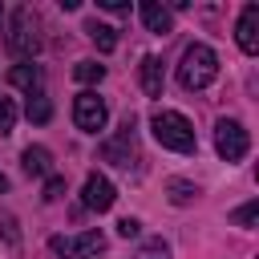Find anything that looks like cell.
<instances>
[{"mask_svg":"<svg viewBox=\"0 0 259 259\" xmlns=\"http://www.w3.org/2000/svg\"><path fill=\"white\" fill-rule=\"evenodd\" d=\"M150 125H154V138L166 146V150H174V154H194V125L178 113V109H158L154 117H150Z\"/></svg>","mask_w":259,"mask_h":259,"instance_id":"1","label":"cell"},{"mask_svg":"<svg viewBox=\"0 0 259 259\" xmlns=\"http://www.w3.org/2000/svg\"><path fill=\"white\" fill-rule=\"evenodd\" d=\"M219 77V57L210 45H190L182 53V65H178V81L186 89H206L210 81Z\"/></svg>","mask_w":259,"mask_h":259,"instance_id":"2","label":"cell"},{"mask_svg":"<svg viewBox=\"0 0 259 259\" xmlns=\"http://www.w3.org/2000/svg\"><path fill=\"white\" fill-rule=\"evenodd\" d=\"M8 49L20 57V61H28V57H36V49H40V20H36V12L32 8H12V16H8Z\"/></svg>","mask_w":259,"mask_h":259,"instance_id":"3","label":"cell"},{"mask_svg":"<svg viewBox=\"0 0 259 259\" xmlns=\"http://www.w3.org/2000/svg\"><path fill=\"white\" fill-rule=\"evenodd\" d=\"M214 150H219L223 162H239V158H247V150H251V134H247V125L235 121V117H219V125H214Z\"/></svg>","mask_w":259,"mask_h":259,"instance_id":"4","label":"cell"},{"mask_svg":"<svg viewBox=\"0 0 259 259\" xmlns=\"http://www.w3.org/2000/svg\"><path fill=\"white\" fill-rule=\"evenodd\" d=\"M73 121H77V130L97 134V130H105L109 109H105V101H101L93 89H85V93H77V97H73Z\"/></svg>","mask_w":259,"mask_h":259,"instance_id":"5","label":"cell"},{"mask_svg":"<svg viewBox=\"0 0 259 259\" xmlns=\"http://www.w3.org/2000/svg\"><path fill=\"white\" fill-rule=\"evenodd\" d=\"M101 154H105V162H113V166H121V170H130L134 162H142V158H138V146H134V121H130V117L121 121V134H117L113 142H105Z\"/></svg>","mask_w":259,"mask_h":259,"instance_id":"6","label":"cell"},{"mask_svg":"<svg viewBox=\"0 0 259 259\" xmlns=\"http://www.w3.org/2000/svg\"><path fill=\"white\" fill-rule=\"evenodd\" d=\"M49 247H53L57 255H97V251H105V235H101V231H85V235H77V239L53 235Z\"/></svg>","mask_w":259,"mask_h":259,"instance_id":"7","label":"cell"},{"mask_svg":"<svg viewBox=\"0 0 259 259\" xmlns=\"http://www.w3.org/2000/svg\"><path fill=\"white\" fill-rule=\"evenodd\" d=\"M113 198H117V190H113V182L105 178V174H89L85 178V186H81V202L89 206V210H109L113 206Z\"/></svg>","mask_w":259,"mask_h":259,"instance_id":"8","label":"cell"},{"mask_svg":"<svg viewBox=\"0 0 259 259\" xmlns=\"http://www.w3.org/2000/svg\"><path fill=\"white\" fill-rule=\"evenodd\" d=\"M235 40L243 53H259V4H247L235 24Z\"/></svg>","mask_w":259,"mask_h":259,"instance_id":"9","label":"cell"},{"mask_svg":"<svg viewBox=\"0 0 259 259\" xmlns=\"http://www.w3.org/2000/svg\"><path fill=\"white\" fill-rule=\"evenodd\" d=\"M142 24L150 28V32H158V36H166L170 32V24H174V16H170V8H162L158 0H142Z\"/></svg>","mask_w":259,"mask_h":259,"instance_id":"10","label":"cell"},{"mask_svg":"<svg viewBox=\"0 0 259 259\" xmlns=\"http://www.w3.org/2000/svg\"><path fill=\"white\" fill-rule=\"evenodd\" d=\"M8 81L32 97V93H40V81H45V73H40V65H28V61H24V65H16V69L8 73Z\"/></svg>","mask_w":259,"mask_h":259,"instance_id":"11","label":"cell"},{"mask_svg":"<svg viewBox=\"0 0 259 259\" xmlns=\"http://www.w3.org/2000/svg\"><path fill=\"white\" fill-rule=\"evenodd\" d=\"M20 166H24V174H36V178H45V174L53 170V154H49L45 146H28V150L20 154Z\"/></svg>","mask_w":259,"mask_h":259,"instance_id":"12","label":"cell"},{"mask_svg":"<svg viewBox=\"0 0 259 259\" xmlns=\"http://www.w3.org/2000/svg\"><path fill=\"white\" fill-rule=\"evenodd\" d=\"M162 85H166L162 61H158V57H146V61H142V89H146L150 97H162Z\"/></svg>","mask_w":259,"mask_h":259,"instance_id":"13","label":"cell"},{"mask_svg":"<svg viewBox=\"0 0 259 259\" xmlns=\"http://www.w3.org/2000/svg\"><path fill=\"white\" fill-rule=\"evenodd\" d=\"M85 32H89V40L101 49V53H113L117 49V28H109V24H97V20H89L85 24Z\"/></svg>","mask_w":259,"mask_h":259,"instance_id":"14","label":"cell"},{"mask_svg":"<svg viewBox=\"0 0 259 259\" xmlns=\"http://www.w3.org/2000/svg\"><path fill=\"white\" fill-rule=\"evenodd\" d=\"M24 113H28V121H36V125H45V121L53 117V105H49V97H40V93H32V97H28V105H24Z\"/></svg>","mask_w":259,"mask_h":259,"instance_id":"15","label":"cell"},{"mask_svg":"<svg viewBox=\"0 0 259 259\" xmlns=\"http://www.w3.org/2000/svg\"><path fill=\"white\" fill-rule=\"evenodd\" d=\"M73 77H77L81 85H93V81L105 77V65H97V61H77V65H73Z\"/></svg>","mask_w":259,"mask_h":259,"instance_id":"16","label":"cell"},{"mask_svg":"<svg viewBox=\"0 0 259 259\" xmlns=\"http://www.w3.org/2000/svg\"><path fill=\"white\" fill-rule=\"evenodd\" d=\"M166 190H170V202H178V206H182V202H190V198L198 194V186H194V182H186V178H170V186H166Z\"/></svg>","mask_w":259,"mask_h":259,"instance_id":"17","label":"cell"},{"mask_svg":"<svg viewBox=\"0 0 259 259\" xmlns=\"http://www.w3.org/2000/svg\"><path fill=\"white\" fill-rule=\"evenodd\" d=\"M12 125H16V105L12 97H0V134H12Z\"/></svg>","mask_w":259,"mask_h":259,"instance_id":"18","label":"cell"},{"mask_svg":"<svg viewBox=\"0 0 259 259\" xmlns=\"http://www.w3.org/2000/svg\"><path fill=\"white\" fill-rule=\"evenodd\" d=\"M134 259H170V247H166L162 239H150V243H146V247H142Z\"/></svg>","mask_w":259,"mask_h":259,"instance_id":"19","label":"cell"},{"mask_svg":"<svg viewBox=\"0 0 259 259\" xmlns=\"http://www.w3.org/2000/svg\"><path fill=\"white\" fill-rule=\"evenodd\" d=\"M65 194V178L61 174H49V182H45V202H57Z\"/></svg>","mask_w":259,"mask_h":259,"instance_id":"20","label":"cell"},{"mask_svg":"<svg viewBox=\"0 0 259 259\" xmlns=\"http://www.w3.org/2000/svg\"><path fill=\"white\" fill-rule=\"evenodd\" d=\"M255 214H259V202H255V198H251V202H247V206H239V210H235V214H231V219H235V223H239V227H251V223H255Z\"/></svg>","mask_w":259,"mask_h":259,"instance_id":"21","label":"cell"},{"mask_svg":"<svg viewBox=\"0 0 259 259\" xmlns=\"http://www.w3.org/2000/svg\"><path fill=\"white\" fill-rule=\"evenodd\" d=\"M117 235H121V239H134V235H142V223H138V219H121V223H117Z\"/></svg>","mask_w":259,"mask_h":259,"instance_id":"22","label":"cell"},{"mask_svg":"<svg viewBox=\"0 0 259 259\" xmlns=\"http://www.w3.org/2000/svg\"><path fill=\"white\" fill-rule=\"evenodd\" d=\"M97 4H101V8H109V12H125V8H130L125 0H97Z\"/></svg>","mask_w":259,"mask_h":259,"instance_id":"23","label":"cell"},{"mask_svg":"<svg viewBox=\"0 0 259 259\" xmlns=\"http://www.w3.org/2000/svg\"><path fill=\"white\" fill-rule=\"evenodd\" d=\"M0 235H8V243L16 247V231H12V219H0Z\"/></svg>","mask_w":259,"mask_h":259,"instance_id":"24","label":"cell"},{"mask_svg":"<svg viewBox=\"0 0 259 259\" xmlns=\"http://www.w3.org/2000/svg\"><path fill=\"white\" fill-rule=\"evenodd\" d=\"M4 190H8V178H4V174H0V194H4Z\"/></svg>","mask_w":259,"mask_h":259,"instance_id":"25","label":"cell"},{"mask_svg":"<svg viewBox=\"0 0 259 259\" xmlns=\"http://www.w3.org/2000/svg\"><path fill=\"white\" fill-rule=\"evenodd\" d=\"M0 20H4V8H0Z\"/></svg>","mask_w":259,"mask_h":259,"instance_id":"26","label":"cell"}]
</instances>
